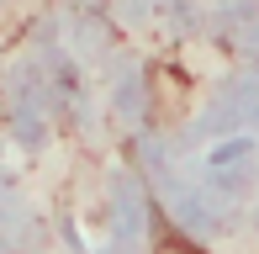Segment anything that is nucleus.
<instances>
[{"label":"nucleus","mask_w":259,"mask_h":254,"mask_svg":"<svg viewBox=\"0 0 259 254\" xmlns=\"http://www.w3.org/2000/svg\"><path fill=\"white\" fill-rule=\"evenodd\" d=\"M154 254H206V249L191 244L185 233H159V238H154Z\"/></svg>","instance_id":"f257e3e1"}]
</instances>
